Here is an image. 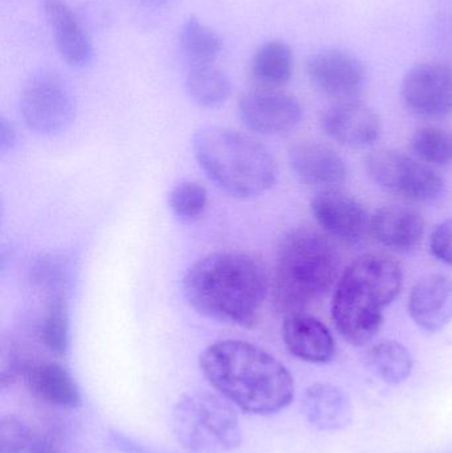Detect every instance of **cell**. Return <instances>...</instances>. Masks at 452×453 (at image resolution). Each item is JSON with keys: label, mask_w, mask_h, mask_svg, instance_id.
I'll use <instances>...</instances> for the list:
<instances>
[{"label": "cell", "mask_w": 452, "mask_h": 453, "mask_svg": "<svg viewBox=\"0 0 452 453\" xmlns=\"http://www.w3.org/2000/svg\"><path fill=\"white\" fill-rule=\"evenodd\" d=\"M193 148L210 180L231 196L255 198L275 183L278 172L270 151L238 130L203 127L194 135Z\"/></svg>", "instance_id": "obj_5"}, {"label": "cell", "mask_w": 452, "mask_h": 453, "mask_svg": "<svg viewBox=\"0 0 452 453\" xmlns=\"http://www.w3.org/2000/svg\"><path fill=\"white\" fill-rule=\"evenodd\" d=\"M307 74L310 84L334 103L360 100L368 80L364 61L341 48H326L310 56Z\"/></svg>", "instance_id": "obj_10"}, {"label": "cell", "mask_w": 452, "mask_h": 453, "mask_svg": "<svg viewBox=\"0 0 452 453\" xmlns=\"http://www.w3.org/2000/svg\"><path fill=\"white\" fill-rule=\"evenodd\" d=\"M310 209L324 232L341 244H361L371 232L368 212L349 194L323 190L312 199Z\"/></svg>", "instance_id": "obj_12"}, {"label": "cell", "mask_w": 452, "mask_h": 453, "mask_svg": "<svg viewBox=\"0 0 452 453\" xmlns=\"http://www.w3.org/2000/svg\"><path fill=\"white\" fill-rule=\"evenodd\" d=\"M170 209L182 222H195L206 211L209 194L196 182H182L170 194Z\"/></svg>", "instance_id": "obj_27"}, {"label": "cell", "mask_w": 452, "mask_h": 453, "mask_svg": "<svg viewBox=\"0 0 452 453\" xmlns=\"http://www.w3.org/2000/svg\"><path fill=\"white\" fill-rule=\"evenodd\" d=\"M426 231L424 217L413 207L389 204L371 218L374 239L395 252H410L421 244Z\"/></svg>", "instance_id": "obj_17"}, {"label": "cell", "mask_w": 452, "mask_h": 453, "mask_svg": "<svg viewBox=\"0 0 452 453\" xmlns=\"http://www.w3.org/2000/svg\"><path fill=\"white\" fill-rule=\"evenodd\" d=\"M403 105L414 116L426 119L452 114V66L426 61L411 66L401 84Z\"/></svg>", "instance_id": "obj_9"}, {"label": "cell", "mask_w": 452, "mask_h": 453, "mask_svg": "<svg viewBox=\"0 0 452 453\" xmlns=\"http://www.w3.org/2000/svg\"><path fill=\"white\" fill-rule=\"evenodd\" d=\"M320 127L326 137L352 149L368 148L381 134L379 114L360 100L339 101L329 106L321 116Z\"/></svg>", "instance_id": "obj_13"}, {"label": "cell", "mask_w": 452, "mask_h": 453, "mask_svg": "<svg viewBox=\"0 0 452 453\" xmlns=\"http://www.w3.org/2000/svg\"><path fill=\"white\" fill-rule=\"evenodd\" d=\"M238 113L247 129L263 135L291 132L303 119L302 104L296 97L265 88L241 96Z\"/></svg>", "instance_id": "obj_11"}, {"label": "cell", "mask_w": 452, "mask_h": 453, "mask_svg": "<svg viewBox=\"0 0 452 453\" xmlns=\"http://www.w3.org/2000/svg\"><path fill=\"white\" fill-rule=\"evenodd\" d=\"M172 425L175 438L190 453L228 452L241 444L235 410L206 391L183 395L172 410Z\"/></svg>", "instance_id": "obj_6"}, {"label": "cell", "mask_w": 452, "mask_h": 453, "mask_svg": "<svg viewBox=\"0 0 452 453\" xmlns=\"http://www.w3.org/2000/svg\"><path fill=\"white\" fill-rule=\"evenodd\" d=\"M23 453H65L63 438L60 433L53 428L42 433H34L28 447Z\"/></svg>", "instance_id": "obj_30"}, {"label": "cell", "mask_w": 452, "mask_h": 453, "mask_svg": "<svg viewBox=\"0 0 452 453\" xmlns=\"http://www.w3.org/2000/svg\"><path fill=\"white\" fill-rule=\"evenodd\" d=\"M199 365L223 398L249 414H276L294 401V378L288 370L251 343L219 341L201 354Z\"/></svg>", "instance_id": "obj_2"}, {"label": "cell", "mask_w": 452, "mask_h": 453, "mask_svg": "<svg viewBox=\"0 0 452 453\" xmlns=\"http://www.w3.org/2000/svg\"><path fill=\"white\" fill-rule=\"evenodd\" d=\"M29 393L60 409H76L81 403L79 388L65 367L56 362H39L27 366L24 372Z\"/></svg>", "instance_id": "obj_19"}, {"label": "cell", "mask_w": 452, "mask_h": 453, "mask_svg": "<svg viewBox=\"0 0 452 453\" xmlns=\"http://www.w3.org/2000/svg\"><path fill=\"white\" fill-rule=\"evenodd\" d=\"M283 341L292 356L310 364H328L336 354V345L328 327L305 313L286 316Z\"/></svg>", "instance_id": "obj_18"}, {"label": "cell", "mask_w": 452, "mask_h": 453, "mask_svg": "<svg viewBox=\"0 0 452 453\" xmlns=\"http://www.w3.org/2000/svg\"><path fill=\"white\" fill-rule=\"evenodd\" d=\"M409 314L425 332L437 333L452 321V279L430 274L419 280L409 297Z\"/></svg>", "instance_id": "obj_16"}, {"label": "cell", "mask_w": 452, "mask_h": 453, "mask_svg": "<svg viewBox=\"0 0 452 453\" xmlns=\"http://www.w3.org/2000/svg\"><path fill=\"white\" fill-rule=\"evenodd\" d=\"M19 108L32 132L50 135L66 129L73 121L76 101L60 73L42 69L34 72L24 84Z\"/></svg>", "instance_id": "obj_8"}, {"label": "cell", "mask_w": 452, "mask_h": 453, "mask_svg": "<svg viewBox=\"0 0 452 453\" xmlns=\"http://www.w3.org/2000/svg\"><path fill=\"white\" fill-rule=\"evenodd\" d=\"M400 264L384 253H368L340 276L332 298L337 332L353 346L371 342L384 324L385 308L400 295Z\"/></svg>", "instance_id": "obj_3"}, {"label": "cell", "mask_w": 452, "mask_h": 453, "mask_svg": "<svg viewBox=\"0 0 452 453\" xmlns=\"http://www.w3.org/2000/svg\"><path fill=\"white\" fill-rule=\"evenodd\" d=\"M430 250L438 260L452 266V219L441 223L433 231Z\"/></svg>", "instance_id": "obj_29"}, {"label": "cell", "mask_w": 452, "mask_h": 453, "mask_svg": "<svg viewBox=\"0 0 452 453\" xmlns=\"http://www.w3.org/2000/svg\"><path fill=\"white\" fill-rule=\"evenodd\" d=\"M40 338L45 348L56 357H63L66 353L69 341L68 309L61 296H52L48 301L40 326Z\"/></svg>", "instance_id": "obj_26"}, {"label": "cell", "mask_w": 452, "mask_h": 453, "mask_svg": "<svg viewBox=\"0 0 452 453\" xmlns=\"http://www.w3.org/2000/svg\"><path fill=\"white\" fill-rule=\"evenodd\" d=\"M45 19L60 58L72 68H87L95 50L81 21L65 0H44Z\"/></svg>", "instance_id": "obj_14"}, {"label": "cell", "mask_w": 452, "mask_h": 453, "mask_svg": "<svg viewBox=\"0 0 452 453\" xmlns=\"http://www.w3.org/2000/svg\"><path fill=\"white\" fill-rule=\"evenodd\" d=\"M186 90L196 105L217 109L225 105L233 92L226 72L212 64L191 65L186 76Z\"/></svg>", "instance_id": "obj_22"}, {"label": "cell", "mask_w": 452, "mask_h": 453, "mask_svg": "<svg viewBox=\"0 0 452 453\" xmlns=\"http://www.w3.org/2000/svg\"><path fill=\"white\" fill-rule=\"evenodd\" d=\"M180 42L191 65L212 64L223 50V39L219 34L195 16H190L182 24Z\"/></svg>", "instance_id": "obj_24"}, {"label": "cell", "mask_w": 452, "mask_h": 453, "mask_svg": "<svg viewBox=\"0 0 452 453\" xmlns=\"http://www.w3.org/2000/svg\"><path fill=\"white\" fill-rule=\"evenodd\" d=\"M182 287L186 300L202 316L251 327L259 319L270 281L264 265L254 256L222 250L193 264Z\"/></svg>", "instance_id": "obj_1"}, {"label": "cell", "mask_w": 452, "mask_h": 453, "mask_svg": "<svg viewBox=\"0 0 452 453\" xmlns=\"http://www.w3.org/2000/svg\"><path fill=\"white\" fill-rule=\"evenodd\" d=\"M339 250L312 228L292 229L279 245L273 276V300L286 316L304 313L339 281Z\"/></svg>", "instance_id": "obj_4"}, {"label": "cell", "mask_w": 452, "mask_h": 453, "mask_svg": "<svg viewBox=\"0 0 452 453\" xmlns=\"http://www.w3.org/2000/svg\"><path fill=\"white\" fill-rule=\"evenodd\" d=\"M366 364L379 380L398 385L410 377L413 357L397 341H382L369 349Z\"/></svg>", "instance_id": "obj_23"}, {"label": "cell", "mask_w": 452, "mask_h": 453, "mask_svg": "<svg viewBox=\"0 0 452 453\" xmlns=\"http://www.w3.org/2000/svg\"><path fill=\"white\" fill-rule=\"evenodd\" d=\"M411 148L416 156L430 166L452 165V132L441 127H424L414 133Z\"/></svg>", "instance_id": "obj_25"}, {"label": "cell", "mask_w": 452, "mask_h": 453, "mask_svg": "<svg viewBox=\"0 0 452 453\" xmlns=\"http://www.w3.org/2000/svg\"><path fill=\"white\" fill-rule=\"evenodd\" d=\"M289 164L300 182L310 188L332 190L348 177L342 157L331 146L315 141H303L291 149Z\"/></svg>", "instance_id": "obj_15"}, {"label": "cell", "mask_w": 452, "mask_h": 453, "mask_svg": "<svg viewBox=\"0 0 452 453\" xmlns=\"http://www.w3.org/2000/svg\"><path fill=\"white\" fill-rule=\"evenodd\" d=\"M295 71V55L284 40L263 42L251 60V76L265 89H279L291 81Z\"/></svg>", "instance_id": "obj_21"}, {"label": "cell", "mask_w": 452, "mask_h": 453, "mask_svg": "<svg viewBox=\"0 0 452 453\" xmlns=\"http://www.w3.org/2000/svg\"><path fill=\"white\" fill-rule=\"evenodd\" d=\"M16 141V132L12 125L8 124L7 119H2L0 121V148L3 151L12 148Z\"/></svg>", "instance_id": "obj_31"}, {"label": "cell", "mask_w": 452, "mask_h": 453, "mask_svg": "<svg viewBox=\"0 0 452 453\" xmlns=\"http://www.w3.org/2000/svg\"><path fill=\"white\" fill-rule=\"evenodd\" d=\"M34 433L13 415L2 418L0 422V453H23Z\"/></svg>", "instance_id": "obj_28"}, {"label": "cell", "mask_w": 452, "mask_h": 453, "mask_svg": "<svg viewBox=\"0 0 452 453\" xmlns=\"http://www.w3.org/2000/svg\"><path fill=\"white\" fill-rule=\"evenodd\" d=\"M365 172L382 190L416 203H433L445 193V180L430 165L401 151H373L366 157Z\"/></svg>", "instance_id": "obj_7"}, {"label": "cell", "mask_w": 452, "mask_h": 453, "mask_svg": "<svg viewBox=\"0 0 452 453\" xmlns=\"http://www.w3.org/2000/svg\"><path fill=\"white\" fill-rule=\"evenodd\" d=\"M149 2H151V3H161V2H166V0H149Z\"/></svg>", "instance_id": "obj_32"}, {"label": "cell", "mask_w": 452, "mask_h": 453, "mask_svg": "<svg viewBox=\"0 0 452 453\" xmlns=\"http://www.w3.org/2000/svg\"><path fill=\"white\" fill-rule=\"evenodd\" d=\"M303 411L318 430L337 431L352 420V407L344 391L332 385L310 386L305 391Z\"/></svg>", "instance_id": "obj_20"}]
</instances>
